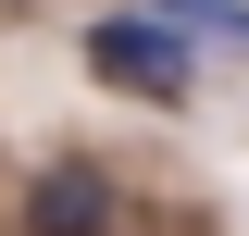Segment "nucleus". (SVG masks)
Returning a JSON list of instances; mask_svg holds the SVG:
<instances>
[{
	"mask_svg": "<svg viewBox=\"0 0 249 236\" xmlns=\"http://www.w3.org/2000/svg\"><path fill=\"white\" fill-rule=\"evenodd\" d=\"M88 62L112 75V87H137V100H187V25H162V13H100L88 25Z\"/></svg>",
	"mask_w": 249,
	"mask_h": 236,
	"instance_id": "nucleus-1",
	"label": "nucleus"
},
{
	"mask_svg": "<svg viewBox=\"0 0 249 236\" xmlns=\"http://www.w3.org/2000/svg\"><path fill=\"white\" fill-rule=\"evenodd\" d=\"M25 236H112V162H50L25 186Z\"/></svg>",
	"mask_w": 249,
	"mask_h": 236,
	"instance_id": "nucleus-2",
	"label": "nucleus"
},
{
	"mask_svg": "<svg viewBox=\"0 0 249 236\" xmlns=\"http://www.w3.org/2000/svg\"><path fill=\"white\" fill-rule=\"evenodd\" d=\"M162 25H187V37H237V50H249V0H162Z\"/></svg>",
	"mask_w": 249,
	"mask_h": 236,
	"instance_id": "nucleus-3",
	"label": "nucleus"
}]
</instances>
